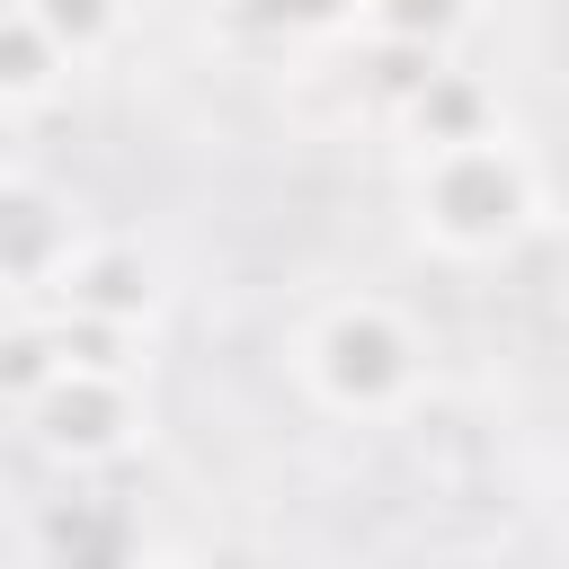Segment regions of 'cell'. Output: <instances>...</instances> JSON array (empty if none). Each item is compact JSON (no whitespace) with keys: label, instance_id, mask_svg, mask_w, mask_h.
<instances>
[{"label":"cell","instance_id":"6da1fadb","mask_svg":"<svg viewBox=\"0 0 569 569\" xmlns=\"http://www.w3.org/2000/svg\"><path fill=\"white\" fill-rule=\"evenodd\" d=\"M284 365H293L302 400L320 418H347V427L409 418L427 400V382H436V347L391 293H320L293 320Z\"/></svg>","mask_w":569,"mask_h":569},{"label":"cell","instance_id":"7a4b0ae2","mask_svg":"<svg viewBox=\"0 0 569 569\" xmlns=\"http://www.w3.org/2000/svg\"><path fill=\"white\" fill-rule=\"evenodd\" d=\"M400 196H409V231L436 258H453V267L507 258V249H525L542 231V169H533V151L507 124H489L471 142L409 151Z\"/></svg>","mask_w":569,"mask_h":569},{"label":"cell","instance_id":"3957f363","mask_svg":"<svg viewBox=\"0 0 569 569\" xmlns=\"http://www.w3.org/2000/svg\"><path fill=\"white\" fill-rule=\"evenodd\" d=\"M27 436L44 462L62 471H98V462H124L142 445V391L124 365H62L36 400H27Z\"/></svg>","mask_w":569,"mask_h":569},{"label":"cell","instance_id":"277c9868","mask_svg":"<svg viewBox=\"0 0 569 569\" xmlns=\"http://www.w3.org/2000/svg\"><path fill=\"white\" fill-rule=\"evenodd\" d=\"M80 249H89L80 204L36 169H0V293H53Z\"/></svg>","mask_w":569,"mask_h":569},{"label":"cell","instance_id":"5b68a950","mask_svg":"<svg viewBox=\"0 0 569 569\" xmlns=\"http://www.w3.org/2000/svg\"><path fill=\"white\" fill-rule=\"evenodd\" d=\"M62 311L71 320H107V329H142V311H151V258L133 249V240H107V231H89V249L62 267Z\"/></svg>","mask_w":569,"mask_h":569},{"label":"cell","instance_id":"8992f818","mask_svg":"<svg viewBox=\"0 0 569 569\" xmlns=\"http://www.w3.org/2000/svg\"><path fill=\"white\" fill-rule=\"evenodd\" d=\"M80 62L44 36V18L27 9V0H9L0 9V107L18 116V107H44V98H62V80H71Z\"/></svg>","mask_w":569,"mask_h":569},{"label":"cell","instance_id":"52a82bcc","mask_svg":"<svg viewBox=\"0 0 569 569\" xmlns=\"http://www.w3.org/2000/svg\"><path fill=\"white\" fill-rule=\"evenodd\" d=\"M27 9L44 18V36H53L71 62L107 53V44L124 36V18H133V0H27Z\"/></svg>","mask_w":569,"mask_h":569},{"label":"cell","instance_id":"ba28073f","mask_svg":"<svg viewBox=\"0 0 569 569\" xmlns=\"http://www.w3.org/2000/svg\"><path fill=\"white\" fill-rule=\"evenodd\" d=\"M365 18H373L382 36H400V44L436 53V44L462 27V0H365Z\"/></svg>","mask_w":569,"mask_h":569}]
</instances>
